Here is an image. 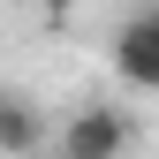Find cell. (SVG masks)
<instances>
[{
    "label": "cell",
    "instance_id": "1",
    "mask_svg": "<svg viewBox=\"0 0 159 159\" xmlns=\"http://www.w3.org/2000/svg\"><path fill=\"white\" fill-rule=\"evenodd\" d=\"M129 152V114L121 106H84L61 121V159H121Z\"/></svg>",
    "mask_w": 159,
    "mask_h": 159
},
{
    "label": "cell",
    "instance_id": "2",
    "mask_svg": "<svg viewBox=\"0 0 159 159\" xmlns=\"http://www.w3.org/2000/svg\"><path fill=\"white\" fill-rule=\"evenodd\" d=\"M114 68H121V84L159 91V8H144V15L121 23V38H114Z\"/></svg>",
    "mask_w": 159,
    "mask_h": 159
},
{
    "label": "cell",
    "instance_id": "3",
    "mask_svg": "<svg viewBox=\"0 0 159 159\" xmlns=\"http://www.w3.org/2000/svg\"><path fill=\"white\" fill-rule=\"evenodd\" d=\"M0 152L8 159H38L46 152V114H38V98L0 91Z\"/></svg>",
    "mask_w": 159,
    "mask_h": 159
}]
</instances>
